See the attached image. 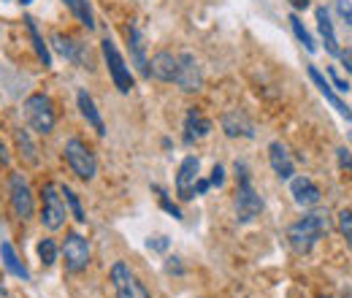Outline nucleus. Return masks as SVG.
I'll return each instance as SVG.
<instances>
[{
	"label": "nucleus",
	"instance_id": "f257e3e1",
	"mask_svg": "<svg viewBox=\"0 0 352 298\" xmlns=\"http://www.w3.org/2000/svg\"><path fill=\"white\" fill-rule=\"evenodd\" d=\"M331 228H333L331 214L322 212V209H317V212L304 214L298 222H293V225L287 228V242H290L293 253L309 255V253L314 250V244H317L322 236L331 233Z\"/></svg>",
	"mask_w": 352,
	"mask_h": 298
},
{
	"label": "nucleus",
	"instance_id": "f03ea898",
	"mask_svg": "<svg viewBox=\"0 0 352 298\" xmlns=\"http://www.w3.org/2000/svg\"><path fill=\"white\" fill-rule=\"evenodd\" d=\"M233 206H236V220L241 225L255 222L261 217V212H263V198L252 187L250 169L241 160H236V198H233Z\"/></svg>",
	"mask_w": 352,
	"mask_h": 298
},
{
	"label": "nucleus",
	"instance_id": "7ed1b4c3",
	"mask_svg": "<svg viewBox=\"0 0 352 298\" xmlns=\"http://www.w3.org/2000/svg\"><path fill=\"white\" fill-rule=\"evenodd\" d=\"M63 152H65V163L71 166V171H74L79 179H85V182H92V179H95V173H98V160H95L92 149H89L82 138H68L65 147H63Z\"/></svg>",
	"mask_w": 352,
	"mask_h": 298
},
{
	"label": "nucleus",
	"instance_id": "20e7f679",
	"mask_svg": "<svg viewBox=\"0 0 352 298\" xmlns=\"http://www.w3.org/2000/svg\"><path fill=\"white\" fill-rule=\"evenodd\" d=\"M25 117H28V125L36 133H41V136H49L54 130V123H57L54 106H52L49 95H44V92H36V95H30L25 100Z\"/></svg>",
	"mask_w": 352,
	"mask_h": 298
},
{
	"label": "nucleus",
	"instance_id": "39448f33",
	"mask_svg": "<svg viewBox=\"0 0 352 298\" xmlns=\"http://www.w3.org/2000/svg\"><path fill=\"white\" fill-rule=\"evenodd\" d=\"M100 49H103V60H106V68H109V76H111L114 87H117L122 95H128L133 89V74H131V68L125 65V57L120 54L117 43L111 41L109 36L100 41Z\"/></svg>",
	"mask_w": 352,
	"mask_h": 298
},
{
	"label": "nucleus",
	"instance_id": "423d86ee",
	"mask_svg": "<svg viewBox=\"0 0 352 298\" xmlns=\"http://www.w3.org/2000/svg\"><path fill=\"white\" fill-rule=\"evenodd\" d=\"M44 209H41V222H44L46 231H60L65 225V217H68V209H65V198L60 193V187L54 182H46L44 184Z\"/></svg>",
	"mask_w": 352,
	"mask_h": 298
},
{
	"label": "nucleus",
	"instance_id": "0eeeda50",
	"mask_svg": "<svg viewBox=\"0 0 352 298\" xmlns=\"http://www.w3.org/2000/svg\"><path fill=\"white\" fill-rule=\"evenodd\" d=\"M63 263H65V271L68 274H82V271H87L89 266V244L87 239L82 236V233H76V231H71L68 236H65V244H63Z\"/></svg>",
	"mask_w": 352,
	"mask_h": 298
},
{
	"label": "nucleus",
	"instance_id": "6e6552de",
	"mask_svg": "<svg viewBox=\"0 0 352 298\" xmlns=\"http://www.w3.org/2000/svg\"><path fill=\"white\" fill-rule=\"evenodd\" d=\"M111 285H114V293L117 298H152L149 296V290L138 282V277L131 271V266L128 263H114L111 266Z\"/></svg>",
	"mask_w": 352,
	"mask_h": 298
},
{
	"label": "nucleus",
	"instance_id": "1a4fd4ad",
	"mask_svg": "<svg viewBox=\"0 0 352 298\" xmlns=\"http://www.w3.org/2000/svg\"><path fill=\"white\" fill-rule=\"evenodd\" d=\"M8 190H11V209L19 220H30L36 212V201H33V193H30V184L22 173H11L8 179Z\"/></svg>",
	"mask_w": 352,
	"mask_h": 298
},
{
	"label": "nucleus",
	"instance_id": "9d476101",
	"mask_svg": "<svg viewBox=\"0 0 352 298\" xmlns=\"http://www.w3.org/2000/svg\"><path fill=\"white\" fill-rule=\"evenodd\" d=\"M52 46H54L65 60H71L74 65L87 68V71L95 68V60H92V52L87 49V43L76 41V39H71V36H63V33H54V36H52Z\"/></svg>",
	"mask_w": 352,
	"mask_h": 298
},
{
	"label": "nucleus",
	"instance_id": "9b49d317",
	"mask_svg": "<svg viewBox=\"0 0 352 298\" xmlns=\"http://www.w3.org/2000/svg\"><path fill=\"white\" fill-rule=\"evenodd\" d=\"M176 85L182 92H198L204 87V71L195 60V54L182 52L179 54V71H176Z\"/></svg>",
	"mask_w": 352,
	"mask_h": 298
},
{
	"label": "nucleus",
	"instance_id": "f8f14e48",
	"mask_svg": "<svg viewBox=\"0 0 352 298\" xmlns=\"http://www.w3.org/2000/svg\"><path fill=\"white\" fill-rule=\"evenodd\" d=\"M128 49H131V63L135 65L141 79H152L149 76V57H146V39L138 30V25H128Z\"/></svg>",
	"mask_w": 352,
	"mask_h": 298
},
{
	"label": "nucleus",
	"instance_id": "ddd939ff",
	"mask_svg": "<svg viewBox=\"0 0 352 298\" xmlns=\"http://www.w3.org/2000/svg\"><path fill=\"white\" fill-rule=\"evenodd\" d=\"M198 169H201V160H198L195 155H187V158L182 160L179 173H176V195H179L182 201H190V198L195 195L192 187H195V182H198Z\"/></svg>",
	"mask_w": 352,
	"mask_h": 298
},
{
	"label": "nucleus",
	"instance_id": "4468645a",
	"mask_svg": "<svg viewBox=\"0 0 352 298\" xmlns=\"http://www.w3.org/2000/svg\"><path fill=\"white\" fill-rule=\"evenodd\" d=\"M309 79H311V85L320 89V95H322V98H325V100H328V103H331V106H333V109H336L347 123H352V109L342 100V98H339V95H336L333 85H331V82H328V79H325L314 65H309Z\"/></svg>",
	"mask_w": 352,
	"mask_h": 298
},
{
	"label": "nucleus",
	"instance_id": "2eb2a0df",
	"mask_svg": "<svg viewBox=\"0 0 352 298\" xmlns=\"http://www.w3.org/2000/svg\"><path fill=\"white\" fill-rule=\"evenodd\" d=\"M290 195H293V201H296L298 206H304V209L317 206L320 198H322L320 187H317L309 176H293V179H290Z\"/></svg>",
	"mask_w": 352,
	"mask_h": 298
},
{
	"label": "nucleus",
	"instance_id": "dca6fc26",
	"mask_svg": "<svg viewBox=\"0 0 352 298\" xmlns=\"http://www.w3.org/2000/svg\"><path fill=\"white\" fill-rule=\"evenodd\" d=\"M222 130H225V136H230V138H255V125H252V120L244 114V111H225L220 120Z\"/></svg>",
	"mask_w": 352,
	"mask_h": 298
},
{
	"label": "nucleus",
	"instance_id": "f3484780",
	"mask_svg": "<svg viewBox=\"0 0 352 298\" xmlns=\"http://www.w3.org/2000/svg\"><path fill=\"white\" fill-rule=\"evenodd\" d=\"M176 71H179V57L171 52H157L149 60V76L157 82H176Z\"/></svg>",
	"mask_w": 352,
	"mask_h": 298
},
{
	"label": "nucleus",
	"instance_id": "a211bd4d",
	"mask_svg": "<svg viewBox=\"0 0 352 298\" xmlns=\"http://www.w3.org/2000/svg\"><path fill=\"white\" fill-rule=\"evenodd\" d=\"M212 120L209 117H204L198 109H190L187 114H184V144H195V141H201V138H206L209 133H212Z\"/></svg>",
	"mask_w": 352,
	"mask_h": 298
},
{
	"label": "nucleus",
	"instance_id": "6ab92c4d",
	"mask_svg": "<svg viewBox=\"0 0 352 298\" xmlns=\"http://www.w3.org/2000/svg\"><path fill=\"white\" fill-rule=\"evenodd\" d=\"M268 163H271V169H274V173H276L279 179H293L296 163H293V158L287 155V149H285L282 141H271V147H268Z\"/></svg>",
	"mask_w": 352,
	"mask_h": 298
},
{
	"label": "nucleus",
	"instance_id": "aec40b11",
	"mask_svg": "<svg viewBox=\"0 0 352 298\" xmlns=\"http://www.w3.org/2000/svg\"><path fill=\"white\" fill-rule=\"evenodd\" d=\"M314 17H317V30H320V39L325 43V52L328 54H333V57H339V41H336V30H333V22H331V17H328V8L325 6H317L314 8Z\"/></svg>",
	"mask_w": 352,
	"mask_h": 298
},
{
	"label": "nucleus",
	"instance_id": "412c9836",
	"mask_svg": "<svg viewBox=\"0 0 352 298\" xmlns=\"http://www.w3.org/2000/svg\"><path fill=\"white\" fill-rule=\"evenodd\" d=\"M76 103H79V111L87 120L89 128L95 130L98 136H106V123H103V117H100V111H98V106H95V100H92V95H89L87 89L76 92Z\"/></svg>",
	"mask_w": 352,
	"mask_h": 298
},
{
	"label": "nucleus",
	"instance_id": "4be33fe9",
	"mask_svg": "<svg viewBox=\"0 0 352 298\" xmlns=\"http://www.w3.org/2000/svg\"><path fill=\"white\" fill-rule=\"evenodd\" d=\"M0 257H3V266H6V271L11 274V277H16V279H30V271H28V266L19 260V255L14 253V247L8 244V242H3L0 244Z\"/></svg>",
	"mask_w": 352,
	"mask_h": 298
},
{
	"label": "nucleus",
	"instance_id": "5701e85b",
	"mask_svg": "<svg viewBox=\"0 0 352 298\" xmlns=\"http://www.w3.org/2000/svg\"><path fill=\"white\" fill-rule=\"evenodd\" d=\"M14 141H16V149H19V158L28 163V166H38L41 160H38V147L33 144V138H30V133L28 130H14Z\"/></svg>",
	"mask_w": 352,
	"mask_h": 298
},
{
	"label": "nucleus",
	"instance_id": "b1692460",
	"mask_svg": "<svg viewBox=\"0 0 352 298\" xmlns=\"http://www.w3.org/2000/svg\"><path fill=\"white\" fill-rule=\"evenodd\" d=\"M25 28H28V33H30V41H33V49H36L38 60L44 63V68H52V52H49V46H46L44 36L38 33L36 19H33V17H25Z\"/></svg>",
	"mask_w": 352,
	"mask_h": 298
},
{
	"label": "nucleus",
	"instance_id": "393cba45",
	"mask_svg": "<svg viewBox=\"0 0 352 298\" xmlns=\"http://www.w3.org/2000/svg\"><path fill=\"white\" fill-rule=\"evenodd\" d=\"M63 3L76 17V22H82L87 30H95V17H92V8H89V0H63Z\"/></svg>",
	"mask_w": 352,
	"mask_h": 298
},
{
	"label": "nucleus",
	"instance_id": "a878e982",
	"mask_svg": "<svg viewBox=\"0 0 352 298\" xmlns=\"http://www.w3.org/2000/svg\"><path fill=\"white\" fill-rule=\"evenodd\" d=\"M290 28H293L296 39L304 43V49H307L309 54H314V52H317V43H314V39H311V33L304 28V22H301V17H298V14H290Z\"/></svg>",
	"mask_w": 352,
	"mask_h": 298
},
{
	"label": "nucleus",
	"instance_id": "bb28decb",
	"mask_svg": "<svg viewBox=\"0 0 352 298\" xmlns=\"http://www.w3.org/2000/svg\"><path fill=\"white\" fill-rule=\"evenodd\" d=\"M60 193L65 195V204L71 206V212H74V217H76V222H87V214H85V209H82V201H79V195L68 187V184H63L60 187Z\"/></svg>",
	"mask_w": 352,
	"mask_h": 298
},
{
	"label": "nucleus",
	"instance_id": "cd10ccee",
	"mask_svg": "<svg viewBox=\"0 0 352 298\" xmlns=\"http://www.w3.org/2000/svg\"><path fill=\"white\" fill-rule=\"evenodd\" d=\"M38 257H41V263H44L46 268L57 263V244H54V239H41L38 242Z\"/></svg>",
	"mask_w": 352,
	"mask_h": 298
},
{
	"label": "nucleus",
	"instance_id": "c85d7f7f",
	"mask_svg": "<svg viewBox=\"0 0 352 298\" xmlns=\"http://www.w3.org/2000/svg\"><path fill=\"white\" fill-rule=\"evenodd\" d=\"M339 231H342V236L347 239V244L352 247V212L350 209H342V212H339Z\"/></svg>",
	"mask_w": 352,
	"mask_h": 298
},
{
	"label": "nucleus",
	"instance_id": "c756f323",
	"mask_svg": "<svg viewBox=\"0 0 352 298\" xmlns=\"http://www.w3.org/2000/svg\"><path fill=\"white\" fill-rule=\"evenodd\" d=\"M336 160H339V169L344 171L347 176H352V152L347 147H339L336 149Z\"/></svg>",
	"mask_w": 352,
	"mask_h": 298
},
{
	"label": "nucleus",
	"instance_id": "7c9ffc66",
	"mask_svg": "<svg viewBox=\"0 0 352 298\" xmlns=\"http://www.w3.org/2000/svg\"><path fill=\"white\" fill-rule=\"evenodd\" d=\"M155 190H157V193H160V206H163V209H166V212L171 214V217H176V220H182V209H179V206H176L174 201H171V198H168V195H166V193H163V190H160V187H155Z\"/></svg>",
	"mask_w": 352,
	"mask_h": 298
},
{
	"label": "nucleus",
	"instance_id": "2f4dec72",
	"mask_svg": "<svg viewBox=\"0 0 352 298\" xmlns=\"http://www.w3.org/2000/svg\"><path fill=\"white\" fill-rule=\"evenodd\" d=\"M336 11H339L342 22L352 25V0H336Z\"/></svg>",
	"mask_w": 352,
	"mask_h": 298
},
{
	"label": "nucleus",
	"instance_id": "473e14b6",
	"mask_svg": "<svg viewBox=\"0 0 352 298\" xmlns=\"http://www.w3.org/2000/svg\"><path fill=\"white\" fill-rule=\"evenodd\" d=\"M328 76H331V85L336 87L339 92H347V89H350V85H347V82H344V79L336 74V68H328Z\"/></svg>",
	"mask_w": 352,
	"mask_h": 298
},
{
	"label": "nucleus",
	"instance_id": "72a5a7b5",
	"mask_svg": "<svg viewBox=\"0 0 352 298\" xmlns=\"http://www.w3.org/2000/svg\"><path fill=\"white\" fill-rule=\"evenodd\" d=\"M209 184H212V187H222V184H225V169H222V166H214V169H212Z\"/></svg>",
	"mask_w": 352,
	"mask_h": 298
},
{
	"label": "nucleus",
	"instance_id": "f704fd0d",
	"mask_svg": "<svg viewBox=\"0 0 352 298\" xmlns=\"http://www.w3.org/2000/svg\"><path fill=\"white\" fill-rule=\"evenodd\" d=\"M146 247H149V250H157V253H163V250H168V239H166V236L149 239V242H146Z\"/></svg>",
	"mask_w": 352,
	"mask_h": 298
},
{
	"label": "nucleus",
	"instance_id": "c9c22d12",
	"mask_svg": "<svg viewBox=\"0 0 352 298\" xmlns=\"http://www.w3.org/2000/svg\"><path fill=\"white\" fill-rule=\"evenodd\" d=\"M339 60H342V65L352 74V49H342L339 52Z\"/></svg>",
	"mask_w": 352,
	"mask_h": 298
},
{
	"label": "nucleus",
	"instance_id": "e433bc0d",
	"mask_svg": "<svg viewBox=\"0 0 352 298\" xmlns=\"http://www.w3.org/2000/svg\"><path fill=\"white\" fill-rule=\"evenodd\" d=\"M209 187H212V184H209V179H198V182H195V187H192V193H195V195H204Z\"/></svg>",
	"mask_w": 352,
	"mask_h": 298
},
{
	"label": "nucleus",
	"instance_id": "4c0bfd02",
	"mask_svg": "<svg viewBox=\"0 0 352 298\" xmlns=\"http://www.w3.org/2000/svg\"><path fill=\"white\" fill-rule=\"evenodd\" d=\"M290 6L298 8V11H304V8H309V0H290Z\"/></svg>",
	"mask_w": 352,
	"mask_h": 298
},
{
	"label": "nucleus",
	"instance_id": "58836bf2",
	"mask_svg": "<svg viewBox=\"0 0 352 298\" xmlns=\"http://www.w3.org/2000/svg\"><path fill=\"white\" fill-rule=\"evenodd\" d=\"M8 163V152H6V147L0 144V166H6Z\"/></svg>",
	"mask_w": 352,
	"mask_h": 298
},
{
	"label": "nucleus",
	"instance_id": "ea45409f",
	"mask_svg": "<svg viewBox=\"0 0 352 298\" xmlns=\"http://www.w3.org/2000/svg\"><path fill=\"white\" fill-rule=\"evenodd\" d=\"M16 3H22V6H30V3H33V0H16Z\"/></svg>",
	"mask_w": 352,
	"mask_h": 298
},
{
	"label": "nucleus",
	"instance_id": "a19ab883",
	"mask_svg": "<svg viewBox=\"0 0 352 298\" xmlns=\"http://www.w3.org/2000/svg\"><path fill=\"white\" fill-rule=\"evenodd\" d=\"M0 293H3V285H0Z\"/></svg>",
	"mask_w": 352,
	"mask_h": 298
},
{
	"label": "nucleus",
	"instance_id": "79ce46f5",
	"mask_svg": "<svg viewBox=\"0 0 352 298\" xmlns=\"http://www.w3.org/2000/svg\"><path fill=\"white\" fill-rule=\"evenodd\" d=\"M322 298H328V296H322Z\"/></svg>",
	"mask_w": 352,
	"mask_h": 298
}]
</instances>
